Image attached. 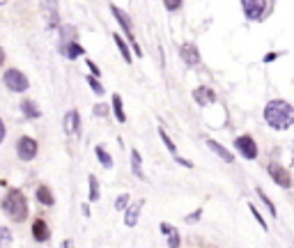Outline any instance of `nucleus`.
Returning a JSON list of instances; mask_svg holds the SVG:
<instances>
[{
  "mask_svg": "<svg viewBox=\"0 0 294 248\" xmlns=\"http://www.w3.org/2000/svg\"><path fill=\"white\" fill-rule=\"evenodd\" d=\"M62 248H71V241L67 239V241H62Z\"/></svg>",
  "mask_w": 294,
  "mask_h": 248,
  "instance_id": "obj_38",
  "label": "nucleus"
},
{
  "mask_svg": "<svg viewBox=\"0 0 294 248\" xmlns=\"http://www.w3.org/2000/svg\"><path fill=\"white\" fill-rule=\"evenodd\" d=\"M65 131L69 136L81 134V115H78V110H69V113L65 115Z\"/></svg>",
  "mask_w": 294,
  "mask_h": 248,
  "instance_id": "obj_8",
  "label": "nucleus"
},
{
  "mask_svg": "<svg viewBox=\"0 0 294 248\" xmlns=\"http://www.w3.org/2000/svg\"><path fill=\"white\" fill-rule=\"evenodd\" d=\"M33 237L37 239V241H46V239H49V225H46V221L37 218V221L33 223Z\"/></svg>",
  "mask_w": 294,
  "mask_h": 248,
  "instance_id": "obj_15",
  "label": "nucleus"
},
{
  "mask_svg": "<svg viewBox=\"0 0 294 248\" xmlns=\"http://www.w3.org/2000/svg\"><path fill=\"white\" fill-rule=\"evenodd\" d=\"M182 60L191 67L200 62V53H198V49L193 46V44H184V46H182Z\"/></svg>",
  "mask_w": 294,
  "mask_h": 248,
  "instance_id": "obj_11",
  "label": "nucleus"
},
{
  "mask_svg": "<svg viewBox=\"0 0 294 248\" xmlns=\"http://www.w3.org/2000/svg\"><path fill=\"white\" fill-rule=\"evenodd\" d=\"M142 200H136L133 205H129L126 207V211H124V225H129V227H133L138 223V216H140V209H142Z\"/></svg>",
  "mask_w": 294,
  "mask_h": 248,
  "instance_id": "obj_10",
  "label": "nucleus"
},
{
  "mask_svg": "<svg viewBox=\"0 0 294 248\" xmlns=\"http://www.w3.org/2000/svg\"><path fill=\"white\" fill-rule=\"evenodd\" d=\"M207 145H209V150H212L214 154H216V157H221V159H223L225 163H232V161H234V157H232V154H230V152L225 150L223 145H218L216 141H212V138H209V141H207Z\"/></svg>",
  "mask_w": 294,
  "mask_h": 248,
  "instance_id": "obj_16",
  "label": "nucleus"
},
{
  "mask_svg": "<svg viewBox=\"0 0 294 248\" xmlns=\"http://www.w3.org/2000/svg\"><path fill=\"white\" fill-rule=\"evenodd\" d=\"M5 3H7V0H0V5H5Z\"/></svg>",
  "mask_w": 294,
  "mask_h": 248,
  "instance_id": "obj_39",
  "label": "nucleus"
},
{
  "mask_svg": "<svg viewBox=\"0 0 294 248\" xmlns=\"http://www.w3.org/2000/svg\"><path fill=\"white\" fill-rule=\"evenodd\" d=\"M248 209H251V214L255 216V221L260 223V227H262V230H267V221H264V218H262V214L255 209V205H248Z\"/></svg>",
  "mask_w": 294,
  "mask_h": 248,
  "instance_id": "obj_28",
  "label": "nucleus"
},
{
  "mask_svg": "<svg viewBox=\"0 0 294 248\" xmlns=\"http://www.w3.org/2000/svg\"><path fill=\"white\" fill-rule=\"evenodd\" d=\"M3 65H5V51L0 49V67H3Z\"/></svg>",
  "mask_w": 294,
  "mask_h": 248,
  "instance_id": "obj_37",
  "label": "nucleus"
},
{
  "mask_svg": "<svg viewBox=\"0 0 294 248\" xmlns=\"http://www.w3.org/2000/svg\"><path fill=\"white\" fill-rule=\"evenodd\" d=\"M200 216H202V209H198V211H193V214H191L189 218H186V221H189V223H196L198 218H200Z\"/></svg>",
  "mask_w": 294,
  "mask_h": 248,
  "instance_id": "obj_33",
  "label": "nucleus"
},
{
  "mask_svg": "<svg viewBox=\"0 0 294 248\" xmlns=\"http://www.w3.org/2000/svg\"><path fill=\"white\" fill-rule=\"evenodd\" d=\"M37 152H39V147H37V141H35V138H30V136H21V138H19L17 154L21 161H33V159L37 157Z\"/></svg>",
  "mask_w": 294,
  "mask_h": 248,
  "instance_id": "obj_4",
  "label": "nucleus"
},
{
  "mask_svg": "<svg viewBox=\"0 0 294 248\" xmlns=\"http://www.w3.org/2000/svg\"><path fill=\"white\" fill-rule=\"evenodd\" d=\"M87 69H92V76H99V69H97V65H94L92 60H87Z\"/></svg>",
  "mask_w": 294,
  "mask_h": 248,
  "instance_id": "obj_35",
  "label": "nucleus"
},
{
  "mask_svg": "<svg viewBox=\"0 0 294 248\" xmlns=\"http://www.w3.org/2000/svg\"><path fill=\"white\" fill-rule=\"evenodd\" d=\"M5 141V124H3V119H0V143Z\"/></svg>",
  "mask_w": 294,
  "mask_h": 248,
  "instance_id": "obj_36",
  "label": "nucleus"
},
{
  "mask_svg": "<svg viewBox=\"0 0 294 248\" xmlns=\"http://www.w3.org/2000/svg\"><path fill=\"white\" fill-rule=\"evenodd\" d=\"M164 5H166V10L175 12V10H180L182 7V0H164Z\"/></svg>",
  "mask_w": 294,
  "mask_h": 248,
  "instance_id": "obj_32",
  "label": "nucleus"
},
{
  "mask_svg": "<svg viewBox=\"0 0 294 248\" xmlns=\"http://www.w3.org/2000/svg\"><path fill=\"white\" fill-rule=\"evenodd\" d=\"M126 205H129V193H122L115 200V209H126Z\"/></svg>",
  "mask_w": 294,
  "mask_h": 248,
  "instance_id": "obj_29",
  "label": "nucleus"
},
{
  "mask_svg": "<svg viewBox=\"0 0 294 248\" xmlns=\"http://www.w3.org/2000/svg\"><path fill=\"white\" fill-rule=\"evenodd\" d=\"M234 147L239 150L241 157L246 159H257V143L253 141V136H239L234 141Z\"/></svg>",
  "mask_w": 294,
  "mask_h": 248,
  "instance_id": "obj_5",
  "label": "nucleus"
},
{
  "mask_svg": "<svg viewBox=\"0 0 294 248\" xmlns=\"http://www.w3.org/2000/svg\"><path fill=\"white\" fill-rule=\"evenodd\" d=\"M161 232L168 239V248H180V232L175 230L170 223H161Z\"/></svg>",
  "mask_w": 294,
  "mask_h": 248,
  "instance_id": "obj_14",
  "label": "nucleus"
},
{
  "mask_svg": "<svg viewBox=\"0 0 294 248\" xmlns=\"http://www.w3.org/2000/svg\"><path fill=\"white\" fill-rule=\"evenodd\" d=\"M12 246V232L7 227H0V248H10Z\"/></svg>",
  "mask_w": 294,
  "mask_h": 248,
  "instance_id": "obj_25",
  "label": "nucleus"
},
{
  "mask_svg": "<svg viewBox=\"0 0 294 248\" xmlns=\"http://www.w3.org/2000/svg\"><path fill=\"white\" fill-rule=\"evenodd\" d=\"M37 200L42 202V205H46V207H51V205L55 202V200H53V193H51L49 186H39V189H37Z\"/></svg>",
  "mask_w": 294,
  "mask_h": 248,
  "instance_id": "obj_18",
  "label": "nucleus"
},
{
  "mask_svg": "<svg viewBox=\"0 0 294 248\" xmlns=\"http://www.w3.org/2000/svg\"><path fill=\"white\" fill-rule=\"evenodd\" d=\"M62 53L67 55V58H81L83 55V46H78L76 42H67V44H62Z\"/></svg>",
  "mask_w": 294,
  "mask_h": 248,
  "instance_id": "obj_17",
  "label": "nucleus"
},
{
  "mask_svg": "<svg viewBox=\"0 0 294 248\" xmlns=\"http://www.w3.org/2000/svg\"><path fill=\"white\" fill-rule=\"evenodd\" d=\"M44 12H46V19H49V26L55 28L58 26V0H42Z\"/></svg>",
  "mask_w": 294,
  "mask_h": 248,
  "instance_id": "obj_12",
  "label": "nucleus"
},
{
  "mask_svg": "<svg viewBox=\"0 0 294 248\" xmlns=\"http://www.w3.org/2000/svg\"><path fill=\"white\" fill-rule=\"evenodd\" d=\"M113 110H115V117L120 122H126V115H124V108H122V97L120 94H113Z\"/></svg>",
  "mask_w": 294,
  "mask_h": 248,
  "instance_id": "obj_21",
  "label": "nucleus"
},
{
  "mask_svg": "<svg viewBox=\"0 0 294 248\" xmlns=\"http://www.w3.org/2000/svg\"><path fill=\"white\" fill-rule=\"evenodd\" d=\"M87 83H90V87L94 90V94H104V87H101V83H99L97 78H92V76H90V78H87Z\"/></svg>",
  "mask_w": 294,
  "mask_h": 248,
  "instance_id": "obj_30",
  "label": "nucleus"
},
{
  "mask_svg": "<svg viewBox=\"0 0 294 248\" xmlns=\"http://www.w3.org/2000/svg\"><path fill=\"white\" fill-rule=\"evenodd\" d=\"M269 175H271L273 182H276L278 186H283V189H287L289 184H292L289 170H285V168H283V166H278V163H271V166H269Z\"/></svg>",
  "mask_w": 294,
  "mask_h": 248,
  "instance_id": "obj_6",
  "label": "nucleus"
},
{
  "mask_svg": "<svg viewBox=\"0 0 294 248\" xmlns=\"http://www.w3.org/2000/svg\"><path fill=\"white\" fill-rule=\"evenodd\" d=\"M193 99H196L200 106H207V103L216 101V94H214L209 87H198V90H193Z\"/></svg>",
  "mask_w": 294,
  "mask_h": 248,
  "instance_id": "obj_13",
  "label": "nucleus"
},
{
  "mask_svg": "<svg viewBox=\"0 0 294 248\" xmlns=\"http://www.w3.org/2000/svg\"><path fill=\"white\" fill-rule=\"evenodd\" d=\"M106 113H108V110H106V106H104V103H99V106L94 108V115H106Z\"/></svg>",
  "mask_w": 294,
  "mask_h": 248,
  "instance_id": "obj_34",
  "label": "nucleus"
},
{
  "mask_svg": "<svg viewBox=\"0 0 294 248\" xmlns=\"http://www.w3.org/2000/svg\"><path fill=\"white\" fill-rule=\"evenodd\" d=\"M264 119H267L269 127L283 131L287 129L289 124H294V108L287 101H283V99H273L264 108Z\"/></svg>",
  "mask_w": 294,
  "mask_h": 248,
  "instance_id": "obj_1",
  "label": "nucleus"
},
{
  "mask_svg": "<svg viewBox=\"0 0 294 248\" xmlns=\"http://www.w3.org/2000/svg\"><path fill=\"white\" fill-rule=\"evenodd\" d=\"M140 163H142L140 154H138V150H133L131 152V168H133V175H136L138 179H145V175H142V170H140Z\"/></svg>",
  "mask_w": 294,
  "mask_h": 248,
  "instance_id": "obj_19",
  "label": "nucleus"
},
{
  "mask_svg": "<svg viewBox=\"0 0 294 248\" xmlns=\"http://www.w3.org/2000/svg\"><path fill=\"white\" fill-rule=\"evenodd\" d=\"M113 39H115V44H117V49H120L122 58H124L126 62H129V65H131V53H129V46H126V44H124V39H122L120 35H113Z\"/></svg>",
  "mask_w": 294,
  "mask_h": 248,
  "instance_id": "obj_23",
  "label": "nucleus"
},
{
  "mask_svg": "<svg viewBox=\"0 0 294 248\" xmlns=\"http://www.w3.org/2000/svg\"><path fill=\"white\" fill-rule=\"evenodd\" d=\"M3 81H5V85L10 87L12 92H26L28 85H30V83H28V76L19 69H7L5 76H3Z\"/></svg>",
  "mask_w": 294,
  "mask_h": 248,
  "instance_id": "obj_3",
  "label": "nucleus"
},
{
  "mask_svg": "<svg viewBox=\"0 0 294 248\" xmlns=\"http://www.w3.org/2000/svg\"><path fill=\"white\" fill-rule=\"evenodd\" d=\"M110 12H113V17L117 19V23L122 26V30H124L126 35H129V39L133 42V35H131V30H133V26H131V19L126 17V12H122L117 5H110Z\"/></svg>",
  "mask_w": 294,
  "mask_h": 248,
  "instance_id": "obj_9",
  "label": "nucleus"
},
{
  "mask_svg": "<svg viewBox=\"0 0 294 248\" xmlns=\"http://www.w3.org/2000/svg\"><path fill=\"white\" fill-rule=\"evenodd\" d=\"M159 136H161V141L166 143V147H168V152L173 154V157H177V147H175V143L168 138V134H166V129H159Z\"/></svg>",
  "mask_w": 294,
  "mask_h": 248,
  "instance_id": "obj_24",
  "label": "nucleus"
},
{
  "mask_svg": "<svg viewBox=\"0 0 294 248\" xmlns=\"http://www.w3.org/2000/svg\"><path fill=\"white\" fill-rule=\"evenodd\" d=\"M74 35H76V30H74L71 26H65V28H62V39H65V44L69 42V39L74 37Z\"/></svg>",
  "mask_w": 294,
  "mask_h": 248,
  "instance_id": "obj_31",
  "label": "nucleus"
},
{
  "mask_svg": "<svg viewBox=\"0 0 294 248\" xmlns=\"http://www.w3.org/2000/svg\"><path fill=\"white\" fill-rule=\"evenodd\" d=\"M94 154H97L99 163H101V166H104V168H110V166H113V159H110V154H108V152H106L101 145H99L97 150H94Z\"/></svg>",
  "mask_w": 294,
  "mask_h": 248,
  "instance_id": "obj_22",
  "label": "nucleus"
},
{
  "mask_svg": "<svg viewBox=\"0 0 294 248\" xmlns=\"http://www.w3.org/2000/svg\"><path fill=\"white\" fill-rule=\"evenodd\" d=\"M3 211L10 216L14 223H23L28 218V200L19 189H12L3 200Z\"/></svg>",
  "mask_w": 294,
  "mask_h": 248,
  "instance_id": "obj_2",
  "label": "nucleus"
},
{
  "mask_svg": "<svg viewBox=\"0 0 294 248\" xmlns=\"http://www.w3.org/2000/svg\"><path fill=\"white\" fill-rule=\"evenodd\" d=\"M257 195H260V198H262V202H264V205H267V207H269V211H271V214H273V216H276V205H273L271 200H269V195H267V193H264V191H262V189H257Z\"/></svg>",
  "mask_w": 294,
  "mask_h": 248,
  "instance_id": "obj_27",
  "label": "nucleus"
},
{
  "mask_svg": "<svg viewBox=\"0 0 294 248\" xmlns=\"http://www.w3.org/2000/svg\"><path fill=\"white\" fill-rule=\"evenodd\" d=\"M21 110H23V115H26V117H30V119H37L39 115H42V113H39V108L35 106L33 101H23L21 103Z\"/></svg>",
  "mask_w": 294,
  "mask_h": 248,
  "instance_id": "obj_20",
  "label": "nucleus"
},
{
  "mask_svg": "<svg viewBox=\"0 0 294 248\" xmlns=\"http://www.w3.org/2000/svg\"><path fill=\"white\" fill-rule=\"evenodd\" d=\"M241 7H244V14L251 21L262 17V12H264V3L262 0H241Z\"/></svg>",
  "mask_w": 294,
  "mask_h": 248,
  "instance_id": "obj_7",
  "label": "nucleus"
},
{
  "mask_svg": "<svg viewBox=\"0 0 294 248\" xmlns=\"http://www.w3.org/2000/svg\"><path fill=\"white\" fill-rule=\"evenodd\" d=\"M90 200H99V182H97V177H94V175H90Z\"/></svg>",
  "mask_w": 294,
  "mask_h": 248,
  "instance_id": "obj_26",
  "label": "nucleus"
}]
</instances>
